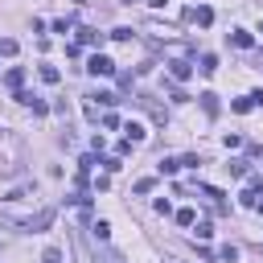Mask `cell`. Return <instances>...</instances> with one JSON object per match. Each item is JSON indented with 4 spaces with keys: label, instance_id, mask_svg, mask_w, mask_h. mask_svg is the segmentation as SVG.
<instances>
[{
    "label": "cell",
    "instance_id": "1",
    "mask_svg": "<svg viewBox=\"0 0 263 263\" xmlns=\"http://www.w3.org/2000/svg\"><path fill=\"white\" fill-rule=\"evenodd\" d=\"M16 226H21V230H29V234H37V230H45V226H53V210H37L33 218H21Z\"/></svg>",
    "mask_w": 263,
    "mask_h": 263
},
{
    "label": "cell",
    "instance_id": "2",
    "mask_svg": "<svg viewBox=\"0 0 263 263\" xmlns=\"http://www.w3.org/2000/svg\"><path fill=\"white\" fill-rule=\"evenodd\" d=\"M86 70H90L95 78H111V74H115V62H111L107 53H95V58L86 62Z\"/></svg>",
    "mask_w": 263,
    "mask_h": 263
},
{
    "label": "cell",
    "instance_id": "3",
    "mask_svg": "<svg viewBox=\"0 0 263 263\" xmlns=\"http://www.w3.org/2000/svg\"><path fill=\"white\" fill-rule=\"evenodd\" d=\"M123 132H127V136H123V140H127V144H132V148H136V144H144V140H148V132H144V123H140V119H127V123H123Z\"/></svg>",
    "mask_w": 263,
    "mask_h": 263
},
{
    "label": "cell",
    "instance_id": "4",
    "mask_svg": "<svg viewBox=\"0 0 263 263\" xmlns=\"http://www.w3.org/2000/svg\"><path fill=\"white\" fill-rule=\"evenodd\" d=\"M185 16H189L193 25H201V29H210V25H214V8H205V4H201V8H189Z\"/></svg>",
    "mask_w": 263,
    "mask_h": 263
},
{
    "label": "cell",
    "instance_id": "5",
    "mask_svg": "<svg viewBox=\"0 0 263 263\" xmlns=\"http://www.w3.org/2000/svg\"><path fill=\"white\" fill-rule=\"evenodd\" d=\"M168 74H173V78H177V82H185V78H189V74H193V66H189V62H185V58H173V62H168Z\"/></svg>",
    "mask_w": 263,
    "mask_h": 263
},
{
    "label": "cell",
    "instance_id": "6",
    "mask_svg": "<svg viewBox=\"0 0 263 263\" xmlns=\"http://www.w3.org/2000/svg\"><path fill=\"white\" fill-rule=\"evenodd\" d=\"M230 45H234V49H251V45H255V37H251L247 29H234V33H230Z\"/></svg>",
    "mask_w": 263,
    "mask_h": 263
},
{
    "label": "cell",
    "instance_id": "7",
    "mask_svg": "<svg viewBox=\"0 0 263 263\" xmlns=\"http://www.w3.org/2000/svg\"><path fill=\"white\" fill-rule=\"evenodd\" d=\"M21 82H25V70H21V66H12V70L4 74V86H8V90H21Z\"/></svg>",
    "mask_w": 263,
    "mask_h": 263
},
{
    "label": "cell",
    "instance_id": "8",
    "mask_svg": "<svg viewBox=\"0 0 263 263\" xmlns=\"http://www.w3.org/2000/svg\"><path fill=\"white\" fill-rule=\"evenodd\" d=\"M197 99H201V111H205V115H218V95H214V90H201Z\"/></svg>",
    "mask_w": 263,
    "mask_h": 263
},
{
    "label": "cell",
    "instance_id": "9",
    "mask_svg": "<svg viewBox=\"0 0 263 263\" xmlns=\"http://www.w3.org/2000/svg\"><path fill=\"white\" fill-rule=\"evenodd\" d=\"M226 168H230V177H251V160H242V156H238V160H230Z\"/></svg>",
    "mask_w": 263,
    "mask_h": 263
},
{
    "label": "cell",
    "instance_id": "10",
    "mask_svg": "<svg viewBox=\"0 0 263 263\" xmlns=\"http://www.w3.org/2000/svg\"><path fill=\"white\" fill-rule=\"evenodd\" d=\"M90 234H95V242H107V238H111V222H103V218H99V222L90 226Z\"/></svg>",
    "mask_w": 263,
    "mask_h": 263
},
{
    "label": "cell",
    "instance_id": "11",
    "mask_svg": "<svg viewBox=\"0 0 263 263\" xmlns=\"http://www.w3.org/2000/svg\"><path fill=\"white\" fill-rule=\"evenodd\" d=\"M78 41H82V45H99L103 33H99V29H78Z\"/></svg>",
    "mask_w": 263,
    "mask_h": 263
},
{
    "label": "cell",
    "instance_id": "12",
    "mask_svg": "<svg viewBox=\"0 0 263 263\" xmlns=\"http://www.w3.org/2000/svg\"><path fill=\"white\" fill-rule=\"evenodd\" d=\"M37 74H41V82H49V86L62 78V74H58V66H49V62H41V70H37Z\"/></svg>",
    "mask_w": 263,
    "mask_h": 263
},
{
    "label": "cell",
    "instance_id": "13",
    "mask_svg": "<svg viewBox=\"0 0 263 263\" xmlns=\"http://www.w3.org/2000/svg\"><path fill=\"white\" fill-rule=\"evenodd\" d=\"M197 70H201V74H205V78H210V74H214V70H218V58H214V53H205V58H201V66H197Z\"/></svg>",
    "mask_w": 263,
    "mask_h": 263
},
{
    "label": "cell",
    "instance_id": "14",
    "mask_svg": "<svg viewBox=\"0 0 263 263\" xmlns=\"http://www.w3.org/2000/svg\"><path fill=\"white\" fill-rule=\"evenodd\" d=\"M177 168H181V160H160V164H156V173H160V177H173Z\"/></svg>",
    "mask_w": 263,
    "mask_h": 263
},
{
    "label": "cell",
    "instance_id": "15",
    "mask_svg": "<svg viewBox=\"0 0 263 263\" xmlns=\"http://www.w3.org/2000/svg\"><path fill=\"white\" fill-rule=\"evenodd\" d=\"M41 263H62V247H45L41 251Z\"/></svg>",
    "mask_w": 263,
    "mask_h": 263
},
{
    "label": "cell",
    "instance_id": "16",
    "mask_svg": "<svg viewBox=\"0 0 263 263\" xmlns=\"http://www.w3.org/2000/svg\"><path fill=\"white\" fill-rule=\"evenodd\" d=\"M251 107H255V103H251V95H247V99H234V103H230V111H238V115H247Z\"/></svg>",
    "mask_w": 263,
    "mask_h": 263
},
{
    "label": "cell",
    "instance_id": "17",
    "mask_svg": "<svg viewBox=\"0 0 263 263\" xmlns=\"http://www.w3.org/2000/svg\"><path fill=\"white\" fill-rule=\"evenodd\" d=\"M152 189H156V177H140L136 181V193H152Z\"/></svg>",
    "mask_w": 263,
    "mask_h": 263
},
{
    "label": "cell",
    "instance_id": "18",
    "mask_svg": "<svg viewBox=\"0 0 263 263\" xmlns=\"http://www.w3.org/2000/svg\"><path fill=\"white\" fill-rule=\"evenodd\" d=\"M218 259H222V263H234V259H238V247H230V242H226V247L218 251Z\"/></svg>",
    "mask_w": 263,
    "mask_h": 263
},
{
    "label": "cell",
    "instance_id": "19",
    "mask_svg": "<svg viewBox=\"0 0 263 263\" xmlns=\"http://www.w3.org/2000/svg\"><path fill=\"white\" fill-rule=\"evenodd\" d=\"M16 53V41L12 37H0V58H12Z\"/></svg>",
    "mask_w": 263,
    "mask_h": 263
},
{
    "label": "cell",
    "instance_id": "20",
    "mask_svg": "<svg viewBox=\"0 0 263 263\" xmlns=\"http://www.w3.org/2000/svg\"><path fill=\"white\" fill-rule=\"evenodd\" d=\"M177 222H181V226H193L197 214H193V210H177Z\"/></svg>",
    "mask_w": 263,
    "mask_h": 263
},
{
    "label": "cell",
    "instance_id": "21",
    "mask_svg": "<svg viewBox=\"0 0 263 263\" xmlns=\"http://www.w3.org/2000/svg\"><path fill=\"white\" fill-rule=\"evenodd\" d=\"M99 164H103L107 173H119V168H123V164H119V156H107V160H99Z\"/></svg>",
    "mask_w": 263,
    "mask_h": 263
},
{
    "label": "cell",
    "instance_id": "22",
    "mask_svg": "<svg viewBox=\"0 0 263 263\" xmlns=\"http://www.w3.org/2000/svg\"><path fill=\"white\" fill-rule=\"evenodd\" d=\"M99 263H123V255H115V251H103V255H99Z\"/></svg>",
    "mask_w": 263,
    "mask_h": 263
},
{
    "label": "cell",
    "instance_id": "23",
    "mask_svg": "<svg viewBox=\"0 0 263 263\" xmlns=\"http://www.w3.org/2000/svg\"><path fill=\"white\" fill-rule=\"evenodd\" d=\"M144 4H152V8H164V4H168V0H144Z\"/></svg>",
    "mask_w": 263,
    "mask_h": 263
},
{
    "label": "cell",
    "instance_id": "24",
    "mask_svg": "<svg viewBox=\"0 0 263 263\" xmlns=\"http://www.w3.org/2000/svg\"><path fill=\"white\" fill-rule=\"evenodd\" d=\"M255 210H259V214H263V201H255Z\"/></svg>",
    "mask_w": 263,
    "mask_h": 263
},
{
    "label": "cell",
    "instance_id": "25",
    "mask_svg": "<svg viewBox=\"0 0 263 263\" xmlns=\"http://www.w3.org/2000/svg\"><path fill=\"white\" fill-rule=\"evenodd\" d=\"M123 4H136V0H123Z\"/></svg>",
    "mask_w": 263,
    "mask_h": 263
},
{
    "label": "cell",
    "instance_id": "26",
    "mask_svg": "<svg viewBox=\"0 0 263 263\" xmlns=\"http://www.w3.org/2000/svg\"><path fill=\"white\" fill-rule=\"evenodd\" d=\"M78 4H82V0H78Z\"/></svg>",
    "mask_w": 263,
    "mask_h": 263
},
{
    "label": "cell",
    "instance_id": "27",
    "mask_svg": "<svg viewBox=\"0 0 263 263\" xmlns=\"http://www.w3.org/2000/svg\"><path fill=\"white\" fill-rule=\"evenodd\" d=\"M259 66H263V62H259Z\"/></svg>",
    "mask_w": 263,
    "mask_h": 263
}]
</instances>
